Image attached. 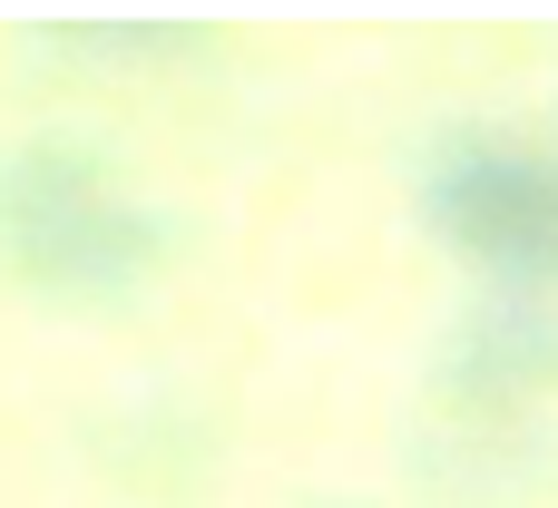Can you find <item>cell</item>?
Instances as JSON below:
<instances>
[{
    "mask_svg": "<svg viewBox=\"0 0 558 508\" xmlns=\"http://www.w3.org/2000/svg\"><path fill=\"white\" fill-rule=\"evenodd\" d=\"M0 264L39 294H118L157 264V215L88 147L39 137L0 157Z\"/></svg>",
    "mask_w": 558,
    "mask_h": 508,
    "instance_id": "cell-1",
    "label": "cell"
},
{
    "mask_svg": "<svg viewBox=\"0 0 558 508\" xmlns=\"http://www.w3.org/2000/svg\"><path fill=\"white\" fill-rule=\"evenodd\" d=\"M422 225L500 274L510 294H558V157L500 127H461L422 166Z\"/></svg>",
    "mask_w": 558,
    "mask_h": 508,
    "instance_id": "cell-2",
    "label": "cell"
},
{
    "mask_svg": "<svg viewBox=\"0 0 558 508\" xmlns=\"http://www.w3.org/2000/svg\"><path fill=\"white\" fill-rule=\"evenodd\" d=\"M441 382L461 401H520V392L558 382V303L549 294H490V303H471L451 323V343H441Z\"/></svg>",
    "mask_w": 558,
    "mask_h": 508,
    "instance_id": "cell-3",
    "label": "cell"
}]
</instances>
